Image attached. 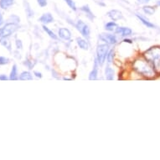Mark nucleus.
Masks as SVG:
<instances>
[{
	"instance_id": "f257e3e1",
	"label": "nucleus",
	"mask_w": 160,
	"mask_h": 160,
	"mask_svg": "<svg viewBox=\"0 0 160 160\" xmlns=\"http://www.w3.org/2000/svg\"><path fill=\"white\" fill-rule=\"evenodd\" d=\"M132 68L138 75L147 80H153L158 76V75L155 71L152 65L147 60H145L143 57V55H141L140 57L135 59L133 61Z\"/></svg>"
},
{
	"instance_id": "f03ea898",
	"label": "nucleus",
	"mask_w": 160,
	"mask_h": 160,
	"mask_svg": "<svg viewBox=\"0 0 160 160\" xmlns=\"http://www.w3.org/2000/svg\"><path fill=\"white\" fill-rule=\"evenodd\" d=\"M143 57L152 65L155 71L160 75V45L156 44L146 50L143 54Z\"/></svg>"
},
{
	"instance_id": "7ed1b4c3",
	"label": "nucleus",
	"mask_w": 160,
	"mask_h": 160,
	"mask_svg": "<svg viewBox=\"0 0 160 160\" xmlns=\"http://www.w3.org/2000/svg\"><path fill=\"white\" fill-rule=\"evenodd\" d=\"M109 52V46L107 44H99L97 50V60L100 66H102L107 59V55Z\"/></svg>"
},
{
	"instance_id": "20e7f679",
	"label": "nucleus",
	"mask_w": 160,
	"mask_h": 160,
	"mask_svg": "<svg viewBox=\"0 0 160 160\" xmlns=\"http://www.w3.org/2000/svg\"><path fill=\"white\" fill-rule=\"evenodd\" d=\"M18 30V25L14 23H9L2 29H0V38L8 37Z\"/></svg>"
},
{
	"instance_id": "39448f33",
	"label": "nucleus",
	"mask_w": 160,
	"mask_h": 160,
	"mask_svg": "<svg viewBox=\"0 0 160 160\" xmlns=\"http://www.w3.org/2000/svg\"><path fill=\"white\" fill-rule=\"evenodd\" d=\"M75 28L82 34V36H84L86 39H89L91 30H90V28H89V26L86 25V23L83 22L82 20H78L76 24H75Z\"/></svg>"
},
{
	"instance_id": "423d86ee",
	"label": "nucleus",
	"mask_w": 160,
	"mask_h": 160,
	"mask_svg": "<svg viewBox=\"0 0 160 160\" xmlns=\"http://www.w3.org/2000/svg\"><path fill=\"white\" fill-rule=\"evenodd\" d=\"M100 39L107 44H116L117 43V36L115 34H100Z\"/></svg>"
},
{
	"instance_id": "0eeeda50",
	"label": "nucleus",
	"mask_w": 160,
	"mask_h": 160,
	"mask_svg": "<svg viewBox=\"0 0 160 160\" xmlns=\"http://www.w3.org/2000/svg\"><path fill=\"white\" fill-rule=\"evenodd\" d=\"M135 15L138 20H140V22L142 23L144 26H146L147 28H149V29H157L158 28L154 24H153L152 22H150V21L147 19L146 17H144V15H142V14H136Z\"/></svg>"
},
{
	"instance_id": "6e6552de",
	"label": "nucleus",
	"mask_w": 160,
	"mask_h": 160,
	"mask_svg": "<svg viewBox=\"0 0 160 160\" xmlns=\"http://www.w3.org/2000/svg\"><path fill=\"white\" fill-rule=\"evenodd\" d=\"M115 33L122 37H127L133 34V30L127 27H117L115 30Z\"/></svg>"
},
{
	"instance_id": "1a4fd4ad",
	"label": "nucleus",
	"mask_w": 160,
	"mask_h": 160,
	"mask_svg": "<svg viewBox=\"0 0 160 160\" xmlns=\"http://www.w3.org/2000/svg\"><path fill=\"white\" fill-rule=\"evenodd\" d=\"M107 16L110 18L112 21H117V20L122 19V14L121 11L117 9H112L107 13Z\"/></svg>"
},
{
	"instance_id": "9d476101",
	"label": "nucleus",
	"mask_w": 160,
	"mask_h": 160,
	"mask_svg": "<svg viewBox=\"0 0 160 160\" xmlns=\"http://www.w3.org/2000/svg\"><path fill=\"white\" fill-rule=\"evenodd\" d=\"M59 36L61 37V39H65V40H70L71 38V33L68 29L66 28H61L58 31Z\"/></svg>"
},
{
	"instance_id": "9b49d317",
	"label": "nucleus",
	"mask_w": 160,
	"mask_h": 160,
	"mask_svg": "<svg viewBox=\"0 0 160 160\" xmlns=\"http://www.w3.org/2000/svg\"><path fill=\"white\" fill-rule=\"evenodd\" d=\"M98 66H99V63L98 61L96 59L95 61H94V66L92 71H91L90 75H89V80H95L97 79V75H98Z\"/></svg>"
},
{
	"instance_id": "f8f14e48",
	"label": "nucleus",
	"mask_w": 160,
	"mask_h": 160,
	"mask_svg": "<svg viewBox=\"0 0 160 160\" xmlns=\"http://www.w3.org/2000/svg\"><path fill=\"white\" fill-rule=\"evenodd\" d=\"M142 10H143V12H144L145 14L151 16V15H153V14H155L156 8H155V6L149 5V4H145V5L143 6Z\"/></svg>"
},
{
	"instance_id": "ddd939ff",
	"label": "nucleus",
	"mask_w": 160,
	"mask_h": 160,
	"mask_svg": "<svg viewBox=\"0 0 160 160\" xmlns=\"http://www.w3.org/2000/svg\"><path fill=\"white\" fill-rule=\"evenodd\" d=\"M39 20L43 24L48 25V24H50L54 21V18H53L52 14H50V13H45L39 18Z\"/></svg>"
},
{
	"instance_id": "4468645a",
	"label": "nucleus",
	"mask_w": 160,
	"mask_h": 160,
	"mask_svg": "<svg viewBox=\"0 0 160 160\" xmlns=\"http://www.w3.org/2000/svg\"><path fill=\"white\" fill-rule=\"evenodd\" d=\"M80 9L82 12H84L86 14V17L90 19V20H93L94 19V14L92 13V11L91 10V8L89 7V5H83L82 7H80Z\"/></svg>"
},
{
	"instance_id": "2eb2a0df",
	"label": "nucleus",
	"mask_w": 160,
	"mask_h": 160,
	"mask_svg": "<svg viewBox=\"0 0 160 160\" xmlns=\"http://www.w3.org/2000/svg\"><path fill=\"white\" fill-rule=\"evenodd\" d=\"M76 42H77L78 46L80 47V49H82L84 50H89V44L88 42L86 41V39H84L82 38H77Z\"/></svg>"
},
{
	"instance_id": "dca6fc26",
	"label": "nucleus",
	"mask_w": 160,
	"mask_h": 160,
	"mask_svg": "<svg viewBox=\"0 0 160 160\" xmlns=\"http://www.w3.org/2000/svg\"><path fill=\"white\" fill-rule=\"evenodd\" d=\"M105 76L106 79L108 80H112L114 79V71L113 69L109 66L106 67L105 69Z\"/></svg>"
},
{
	"instance_id": "f3484780",
	"label": "nucleus",
	"mask_w": 160,
	"mask_h": 160,
	"mask_svg": "<svg viewBox=\"0 0 160 160\" xmlns=\"http://www.w3.org/2000/svg\"><path fill=\"white\" fill-rule=\"evenodd\" d=\"M14 3V0H0V8L3 9L8 8Z\"/></svg>"
},
{
	"instance_id": "a211bd4d",
	"label": "nucleus",
	"mask_w": 160,
	"mask_h": 160,
	"mask_svg": "<svg viewBox=\"0 0 160 160\" xmlns=\"http://www.w3.org/2000/svg\"><path fill=\"white\" fill-rule=\"evenodd\" d=\"M118 27L115 21H111L105 25V30L107 31H115L117 28Z\"/></svg>"
},
{
	"instance_id": "6ab92c4d",
	"label": "nucleus",
	"mask_w": 160,
	"mask_h": 160,
	"mask_svg": "<svg viewBox=\"0 0 160 160\" xmlns=\"http://www.w3.org/2000/svg\"><path fill=\"white\" fill-rule=\"evenodd\" d=\"M43 30H44L46 32L47 34L50 36L51 39H58L57 35H56V34H55L54 33V32H53L51 30H50L49 28L47 27L46 25H43Z\"/></svg>"
},
{
	"instance_id": "aec40b11",
	"label": "nucleus",
	"mask_w": 160,
	"mask_h": 160,
	"mask_svg": "<svg viewBox=\"0 0 160 160\" xmlns=\"http://www.w3.org/2000/svg\"><path fill=\"white\" fill-rule=\"evenodd\" d=\"M19 79L22 80H33V76H32V75H31L29 71H24L22 74L20 75V76Z\"/></svg>"
},
{
	"instance_id": "412c9836",
	"label": "nucleus",
	"mask_w": 160,
	"mask_h": 160,
	"mask_svg": "<svg viewBox=\"0 0 160 160\" xmlns=\"http://www.w3.org/2000/svg\"><path fill=\"white\" fill-rule=\"evenodd\" d=\"M64 1L67 3V5L69 6L73 11H76L77 10V7H76L75 3L73 0H64Z\"/></svg>"
},
{
	"instance_id": "4be33fe9",
	"label": "nucleus",
	"mask_w": 160,
	"mask_h": 160,
	"mask_svg": "<svg viewBox=\"0 0 160 160\" xmlns=\"http://www.w3.org/2000/svg\"><path fill=\"white\" fill-rule=\"evenodd\" d=\"M114 55H115V53H114L113 50H109V52L107 55V61L108 63H112L114 60Z\"/></svg>"
},
{
	"instance_id": "5701e85b",
	"label": "nucleus",
	"mask_w": 160,
	"mask_h": 160,
	"mask_svg": "<svg viewBox=\"0 0 160 160\" xmlns=\"http://www.w3.org/2000/svg\"><path fill=\"white\" fill-rule=\"evenodd\" d=\"M9 79L12 80H15L18 79V76H17V67L16 66H13V69H12L11 74H10V77Z\"/></svg>"
},
{
	"instance_id": "b1692460",
	"label": "nucleus",
	"mask_w": 160,
	"mask_h": 160,
	"mask_svg": "<svg viewBox=\"0 0 160 160\" xmlns=\"http://www.w3.org/2000/svg\"><path fill=\"white\" fill-rule=\"evenodd\" d=\"M1 44H3V46H5L6 48H8V50L10 49V44H9V42H8V37H3V38H1Z\"/></svg>"
},
{
	"instance_id": "393cba45",
	"label": "nucleus",
	"mask_w": 160,
	"mask_h": 160,
	"mask_svg": "<svg viewBox=\"0 0 160 160\" xmlns=\"http://www.w3.org/2000/svg\"><path fill=\"white\" fill-rule=\"evenodd\" d=\"M37 3L41 8H44L48 4V0H37Z\"/></svg>"
},
{
	"instance_id": "a878e982",
	"label": "nucleus",
	"mask_w": 160,
	"mask_h": 160,
	"mask_svg": "<svg viewBox=\"0 0 160 160\" xmlns=\"http://www.w3.org/2000/svg\"><path fill=\"white\" fill-rule=\"evenodd\" d=\"M7 63H8V59L0 56V65H5Z\"/></svg>"
},
{
	"instance_id": "bb28decb",
	"label": "nucleus",
	"mask_w": 160,
	"mask_h": 160,
	"mask_svg": "<svg viewBox=\"0 0 160 160\" xmlns=\"http://www.w3.org/2000/svg\"><path fill=\"white\" fill-rule=\"evenodd\" d=\"M137 2L140 4L145 5V4H149L150 3V0H137Z\"/></svg>"
},
{
	"instance_id": "cd10ccee",
	"label": "nucleus",
	"mask_w": 160,
	"mask_h": 160,
	"mask_svg": "<svg viewBox=\"0 0 160 160\" xmlns=\"http://www.w3.org/2000/svg\"><path fill=\"white\" fill-rule=\"evenodd\" d=\"M16 44H17V47H18V49H22V43H21V41H20V40L17 39Z\"/></svg>"
},
{
	"instance_id": "c85d7f7f",
	"label": "nucleus",
	"mask_w": 160,
	"mask_h": 160,
	"mask_svg": "<svg viewBox=\"0 0 160 160\" xmlns=\"http://www.w3.org/2000/svg\"><path fill=\"white\" fill-rule=\"evenodd\" d=\"M123 42H125V43H128V44H132V43H133V40L129 39H123Z\"/></svg>"
},
{
	"instance_id": "c756f323",
	"label": "nucleus",
	"mask_w": 160,
	"mask_h": 160,
	"mask_svg": "<svg viewBox=\"0 0 160 160\" xmlns=\"http://www.w3.org/2000/svg\"><path fill=\"white\" fill-rule=\"evenodd\" d=\"M34 75H35L37 77H39V78L42 77V75H41V73H40V72L34 71Z\"/></svg>"
},
{
	"instance_id": "7c9ffc66",
	"label": "nucleus",
	"mask_w": 160,
	"mask_h": 160,
	"mask_svg": "<svg viewBox=\"0 0 160 160\" xmlns=\"http://www.w3.org/2000/svg\"><path fill=\"white\" fill-rule=\"evenodd\" d=\"M7 79H8V78H7V76H5V75H0V80H6Z\"/></svg>"
},
{
	"instance_id": "2f4dec72",
	"label": "nucleus",
	"mask_w": 160,
	"mask_h": 160,
	"mask_svg": "<svg viewBox=\"0 0 160 160\" xmlns=\"http://www.w3.org/2000/svg\"><path fill=\"white\" fill-rule=\"evenodd\" d=\"M3 24V16H2V14L0 13V25Z\"/></svg>"
},
{
	"instance_id": "473e14b6",
	"label": "nucleus",
	"mask_w": 160,
	"mask_h": 160,
	"mask_svg": "<svg viewBox=\"0 0 160 160\" xmlns=\"http://www.w3.org/2000/svg\"><path fill=\"white\" fill-rule=\"evenodd\" d=\"M156 6H157V7H160V0L156 1Z\"/></svg>"
}]
</instances>
